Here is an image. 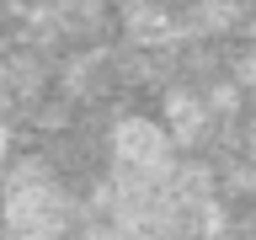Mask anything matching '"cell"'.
I'll return each mask as SVG.
<instances>
[{
    "instance_id": "1",
    "label": "cell",
    "mask_w": 256,
    "mask_h": 240,
    "mask_svg": "<svg viewBox=\"0 0 256 240\" xmlns=\"http://www.w3.org/2000/svg\"><path fill=\"white\" fill-rule=\"evenodd\" d=\"M0 219L11 224L16 240L27 235H48V240H64V192L59 182L38 166V160H27V166H16L11 182L0 187Z\"/></svg>"
},
{
    "instance_id": "2",
    "label": "cell",
    "mask_w": 256,
    "mask_h": 240,
    "mask_svg": "<svg viewBox=\"0 0 256 240\" xmlns=\"http://www.w3.org/2000/svg\"><path fill=\"white\" fill-rule=\"evenodd\" d=\"M171 144H176L171 128L155 118H118V128H112V155L123 171H166Z\"/></svg>"
},
{
    "instance_id": "3",
    "label": "cell",
    "mask_w": 256,
    "mask_h": 240,
    "mask_svg": "<svg viewBox=\"0 0 256 240\" xmlns=\"http://www.w3.org/2000/svg\"><path fill=\"white\" fill-rule=\"evenodd\" d=\"M240 80H246V91H256V59L246 64V70H240Z\"/></svg>"
}]
</instances>
